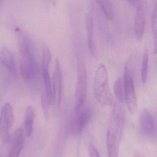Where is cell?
Wrapping results in <instances>:
<instances>
[{
  "mask_svg": "<svg viewBox=\"0 0 157 157\" xmlns=\"http://www.w3.org/2000/svg\"><path fill=\"white\" fill-rule=\"evenodd\" d=\"M94 92L95 99L101 106L113 105V96L109 86L108 72L103 64H101L95 71Z\"/></svg>",
  "mask_w": 157,
  "mask_h": 157,
  "instance_id": "1",
  "label": "cell"
},
{
  "mask_svg": "<svg viewBox=\"0 0 157 157\" xmlns=\"http://www.w3.org/2000/svg\"><path fill=\"white\" fill-rule=\"evenodd\" d=\"M132 60L129 59L126 63L124 71V85L125 102L128 111L131 113H136L138 104L134 86V72Z\"/></svg>",
  "mask_w": 157,
  "mask_h": 157,
  "instance_id": "2",
  "label": "cell"
},
{
  "mask_svg": "<svg viewBox=\"0 0 157 157\" xmlns=\"http://www.w3.org/2000/svg\"><path fill=\"white\" fill-rule=\"evenodd\" d=\"M87 93V74L86 66L79 59L77 66V79L74 110L78 114L84 107Z\"/></svg>",
  "mask_w": 157,
  "mask_h": 157,
  "instance_id": "3",
  "label": "cell"
},
{
  "mask_svg": "<svg viewBox=\"0 0 157 157\" xmlns=\"http://www.w3.org/2000/svg\"><path fill=\"white\" fill-rule=\"evenodd\" d=\"M13 108L10 104H5L1 110L0 115V138L6 143L10 141V130L14 124Z\"/></svg>",
  "mask_w": 157,
  "mask_h": 157,
  "instance_id": "4",
  "label": "cell"
},
{
  "mask_svg": "<svg viewBox=\"0 0 157 157\" xmlns=\"http://www.w3.org/2000/svg\"><path fill=\"white\" fill-rule=\"evenodd\" d=\"M51 59V54L50 49L48 47H44L43 48L42 60L43 80L45 88V93L50 105L53 103L52 81L49 71V67Z\"/></svg>",
  "mask_w": 157,
  "mask_h": 157,
  "instance_id": "5",
  "label": "cell"
},
{
  "mask_svg": "<svg viewBox=\"0 0 157 157\" xmlns=\"http://www.w3.org/2000/svg\"><path fill=\"white\" fill-rule=\"evenodd\" d=\"M52 100L53 103L59 105L62 100L63 78L60 62L57 58L52 77Z\"/></svg>",
  "mask_w": 157,
  "mask_h": 157,
  "instance_id": "6",
  "label": "cell"
},
{
  "mask_svg": "<svg viewBox=\"0 0 157 157\" xmlns=\"http://www.w3.org/2000/svg\"><path fill=\"white\" fill-rule=\"evenodd\" d=\"M20 68L21 73L25 80L31 82L35 78L37 67L33 53L21 56Z\"/></svg>",
  "mask_w": 157,
  "mask_h": 157,
  "instance_id": "7",
  "label": "cell"
},
{
  "mask_svg": "<svg viewBox=\"0 0 157 157\" xmlns=\"http://www.w3.org/2000/svg\"><path fill=\"white\" fill-rule=\"evenodd\" d=\"M72 121L70 126L71 131L76 134H81L87 126L91 119L92 113L88 108L83 107Z\"/></svg>",
  "mask_w": 157,
  "mask_h": 157,
  "instance_id": "8",
  "label": "cell"
},
{
  "mask_svg": "<svg viewBox=\"0 0 157 157\" xmlns=\"http://www.w3.org/2000/svg\"><path fill=\"white\" fill-rule=\"evenodd\" d=\"M25 141V134L23 129L21 128L16 129L11 136L8 157H19L24 147Z\"/></svg>",
  "mask_w": 157,
  "mask_h": 157,
  "instance_id": "9",
  "label": "cell"
},
{
  "mask_svg": "<svg viewBox=\"0 0 157 157\" xmlns=\"http://www.w3.org/2000/svg\"><path fill=\"white\" fill-rule=\"evenodd\" d=\"M135 17V35L138 41H141L143 39L145 30V11L143 4L140 1H138L136 6Z\"/></svg>",
  "mask_w": 157,
  "mask_h": 157,
  "instance_id": "10",
  "label": "cell"
},
{
  "mask_svg": "<svg viewBox=\"0 0 157 157\" xmlns=\"http://www.w3.org/2000/svg\"><path fill=\"white\" fill-rule=\"evenodd\" d=\"M140 123L141 130L145 135H152L155 132L154 118L147 109H143L140 113Z\"/></svg>",
  "mask_w": 157,
  "mask_h": 157,
  "instance_id": "11",
  "label": "cell"
},
{
  "mask_svg": "<svg viewBox=\"0 0 157 157\" xmlns=\"http://www.w3.org/2000/svg\"><path fill=\"white\" fill-rule=\"evenodd\" d=\"M0 62L13 74L17 72L14 55L10 49L6 47L2 48L0 51Z\"/></svg>",
  "mask_w": 157,
  "mask_h": 157,
  "instance_id": "12",
  "label": "cell"
},
{
  "mask_svg": "<svg viewBox=\"0 0 157 157\" xmlns=\"http://www.w3.org/2000/svg\"><path fill=\"white\" fill-rule=\"evenodd\" d=\"M86 29L88 33V44L90 53L93 57L96 54V47L94 38V21L92 14L90 13H87L85 18Z\"/></svg>",
  "mask_w": 157,
  "mask_h": 157,
  "instance_id": "13",
  "label": "cell"
},
{
  "mask_svg": "<svg viewBox=\"0 0 157 157\" xmlns=\"http://www.w3.org/2000/svg\"><path fill=\"white\" fill-rule=\"evenodd\" d=\"M17 33L18 47L21 56L33 53L32 42L29 36L19 29Z\"/></svg>",
  "mask_w": 157,
  "mask_h": 157,
  "instance_id": "14",
  "label": "cell"
},
{
  "mask_svg": "<svg viewBox=\"0 0 157 157\" xmlns=\"http://www.w3.org/2000/svg\"><path fill=\"white\" fill-rule=\"evenodd\" d=\"M35 117V111L34 108L32 105H29L26 109L25 121V134L27 138H30L33 134Z\"/></svg>",
  "mask_w": 157,
  "mask_h": 157,
  "instance_id": "15",
  "label": "cell"
},
{
  "mask_svg": "<svg viewBox=\"0 0 157 157\" xmlns=\"http://www.w3.org/2000/svg\"><path fill=\"white\" fill-rule=\"evenodd\" d=\"M114 93L118 102L121 104L125 102V91L124 78L119 77L116 80L114 83Z\"/></svg>",
  "mask_w": 157,
  "mask_h": 157,
  "instance_id": "16",
  "label": "cell"
},
{
  "mask_svg": "<svg viewBox=\"0 0 157 157\" xmlns=\"http://www.w3.org/2000/svg\"><path fill=\"white\" fill-rule=\"evenodd\" d=\"M148 50L147 48H145L143 52L141 63L140 75L141 80L144 84L147 82L148 72Z\"/></svg>",
  "mask_w": 157,
  "mask_h": 157,
  "instance_id": "17",
  "label": "cell"
},
{
  "mask_svg": "<svg viewBox=\"0 0 157 157\" xmlns=\"http://www.w3.org/2000/svg\"><path fill=\"white\" fill-rule=\"evenodd\" d=\"M96 2L100 5L107 19L110 21L113 20L114 17V10L112 2L106 0H98Z\"/></svg>",
  "mask_w": 157,
  "mask_h": 157,
  "instance_id": "18",
  "label": "cell"
},
{
  "mask_svg": "<svg viewBox=\"0 0 157 157\" xmlns=\"http://www.w3.org/2000/svg\"><path fill=\"white\" fill-rule=\"evenodd\" d=\"M151 26L152 33L155 39V45L156 46L157 31V1H156L154 4L152 14H151Z\"/></svg>",
  "mask_w": 157,
  "mask_h": 157,
  "instance_id": "19",
  "label": "cell"
},
{
  "mask_svg": "<svg viewBox=\"0 0 157 157\" xmlns=\"http://www.w3.org/2000/svg\"><path fill=\"white\" fill-rule=\"evenodd\" d=\"M41 105H42L45 118L46 120H48L49 118V109L50 104L49 103L45 91L43 92L41 95Z\"/></svg>",
  "mask_w": 157,
  "mask_h": 157,
  "instance_id": "20",
  "label": "cell"
},
{
  "mask_svg": "<svg viewBox=\"0 0 157 157\" xmlns=\"http://www.w3.org/2000/svg\"><path fill=\"white\" fill-rule=\"evenodd\" d=\"M89 151L90 157H101L97 149L93 143H90L89 144Z\"/></svg>",
  "mask_w": 157,
  "mask_h": 157,
  "instance_id": "21",
  "label": "cell"
}]
</instances>
